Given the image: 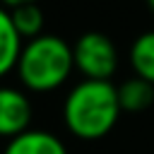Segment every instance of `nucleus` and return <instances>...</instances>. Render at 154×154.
Wrapping results in <instances>:
<instances>
[{
  "label": "nucleus",
  "instance_id": "20e7f679",
  "mask_svg": "<svg viewBox=\"0 0 154 154\" xmlns=\"http://www.w3.org/2000/svg\"><path fill=\"white\" fill-rule=\"evenodd\" d=\"M31 101L22 89L0 87V137L12 140L14 135L29 130Z\"/></svg>",
  "mask_w": 154,
  "mask_h": 154
},
{
  "label": "nucleus",
  "instance_id": "6e6552de",
  "mask_svg": "<svg viewBox=\"0 0 154 154\" xmlns=\"http://www.w3.org/2000/svg\"><path fill=\"white\" fill-rule=\"evenodd\" d=\"M130 67L137 77L154 84V29L140 34L130 46Z\"/></svg>",
  "mask_w": 154,
  "mask_h": 154
},
{
  "label": "nucleus",
  "instance_id": "9d476101",
  "mask_svg": "<svg viewBox=\"0 0 154 154\" xmlns=\"http://www.w3.org/2000/svg\"><path fill=\"white\" fill-rule=\"evenodd\" d=\"M0 2H2L5 7H10V10H12V7H17V5H24V2H36V0H0Z\"/></svg>",
  "mask_w": 154,
  "mask_h": 154
},
{
  "label": "nucleus",
  "instance_id": "0eeeda50",
  "mask_svg": "<svg viewBox=\"0 0 154 154\" xmlns=\"http://www.w3.org/2000/svg\"><path fill=\"white\" fill-rule=\"evenodd\" d=\"M118 101H120V108L128 113L147 111L154 103V84L135 75L123 84H118Z\"/></svg>",
  "mask_w": 154,
  "mask_h": 154
},
{
  "label": "nucleus",
  "instance_id": "423d86ee",
  "mask_svg": "<svg viewBox=\"0 0 154 154\" xmlns=\"http://www.w3.org/2000/svg\"><path fill=\"white\" fill-rule=\"evenodd\" d=\"M22 36L17 34L10 10L0 7V77H5L7 72H12L17 67L19 53H22Z\"/></svg>",
  "mask_w": 154,
  "mask_h": 154
},
{
  "label": "nucleus",
  "instance_id": "7ed1b4c3",
  "mask_svg": "<svg viewBox=\"0 0 154 154\" xmlns=\"http://www.w3.org/2000/svg\"><path fill=\"white\" fill-rule=\"evenodd\" d=\"M72 55L84 79H111L118 70V48L103 31H84L75 41Z\"/></svg>",
  "mask_w": 154,
  "mask_h": 154
},
{
  "label": "nucleus",
  "instance_id": "f03ea898",
  "mask_svg": "<svg viewBox=\"0 0 154 154\" xmlns=\"http://www.w3.org/2000/svg\"><path fill=\"white\" fill-rule=\"evenodd\" d=\"M14 70L19 75V82L29 91H53L63 87L75 70L72 46L55 34H41L36 38H29L22 46Z\"/></svg>",
  "mask_w": 154,
  "mask_h": 154
},
{
  "label": "nucleus",
  "instance_id": "f257e3e1",
  "mask_svg": "<svg viewBox=\"0 0 154 154\" xmlns=\"http://www.w3.org/2000/svg\"><path fill=\"white\" fill-rule=\"evenodd\" d=\"M123 108L118 101V87L111 79H82L70 89L63 103V120L65 128L77 140H101L106 137Z\"/></svg>",
  "mask_w": 154,
  "mask_h": 154
},
{
  "label": "nucleus",
  "instance_id": "9b49d317",
  "mask_svg": "<svg viewBox=\"0 0 154 154\" xmlns=\"http://www.w3.org/2000/svg\"><path fill=\"white\" fill-rule=\"evenodd\" d=\"M147 2H149V7H152V10H154V0H147Z\"/></svg>",
  "mask_w": 154,
  "mask_h": 154
},
{
  "label": "nucleus",
  "instance_id": "1a4fd4ad",
  "mask_svg": "<svg viewBox=\"0 0 154 154\" xmlns=\"http://www.w3.org/2000/svg\"><path fill=\"white\" fill-rule=\"evenodd\" d=\"M12 24L17 29V34L22 38H36L43 34V10L38 7V2H24L10 10Z\"/></svg>",
  "mask_w": 154,
  "mask_h": 154
},
{
  "label": "nucleus",
  "instance_id": "39448f33",
  "mask_svg": "<svg viewBox=\"0 0 154 154\" xmlns=\"http://www.w3.org/2000/svg\"><path fill=\"white\" fill-rule=\"evenodd\" d=\"M2 154H67L63 140L48 130H24L7 140Z\"/></svg>",
  "mask_w": 154,
  "mask_h": 154
}]
</instances>
